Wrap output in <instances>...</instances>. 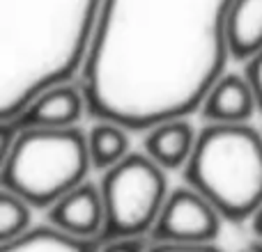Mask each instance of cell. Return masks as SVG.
<instances>
[{"instance_id":"cell-1","label":"cell","mask_w":262,"mask_h":252,"mask_svg":"<svg viewBox=\"0 0 262 252\" xmlns=\"http://www.w3.org/2000/svg\"><path fill=\"white\" fill-rule=\"evenodd\" d=\"M235 0H104L81 71L90 113L147 131L200 110L226 73Z\"/></svg>"},{"instance_id":"cell-2","label":"cell","mask_w":262,"mask_h":252,"mask_svg":"<svg viewBox=\"0 0 262 252\" xmlns=\"http://www.w3.org/2000/svg\"><path fill=\"white\" fill-rule=\"evenodd\" d=\"M104 0H0V122L83 71Z\"/></svg>"},{"instance_id":"cell-3","label":"cell","mask_w":262,"mask_h":252,"mask_svg":"<svg viewBox=\"0 0 262 252\" xmlns=\"http://www.w3.org/2000/svg\"><path fill=\"white\" fill-rule=\"evenodd\" d=\"M88 135L74 129H16L0 122V186L49 209L88 181Z\"/></svg>"},{"instance_id":"cell-4","label":"cell","mask_w":262,"mask_h":252,"mask_svg":"<svg viewBox=\"0 0 262 252\" xmlns=\"http://www.w3.org/2000/svg\"><path fill=\"white\" fill-rule=\"evenodd\" d=\"M184 177L226 220H251L262 204V135L249 124H207Z\"/></svg>"},{"instance_id":"cell-5","label":"cell","mask_w":262,"mask_h":252,"mask_svg":"<svg viewBox=\"0 0 262 252\" xmlns=\"http://www.w3.org/2000/svg\"><path fill=\"white\" fill-rule=\"evenodd\" d=\"M106 225L101 241L149 239L152 227L168 199L166 170L147 154H129L101 177Z\"/></svg>"},{"instance_id":"cell-6","label":"cell","mask_w":262,"mask_h":252,"mask_svg":"<svg viewBox=\"0 0 262 252\" xmlns=\"http://www.w3.org/2000/svg\"><path fill=\"white\" fill-rule=\"evenodd\" d=\"M226 218L191 186L168 193V199L152 227L154 243H216Z\"/></svg>"},{"instance_id":"cell-7","label":"cell","mask_w":262,"mask_h":252,"mask_svg":"<svg viewBox=\"0 0 262 252\" xmlns=\"http://www.w3.org/2000/svg\"><path fill=\"white\" fill-rule=\"evenodd\" d=\"M85 110H90V106L83 85L67 81L39 92L7 124L16 129H74Z\"/></svg>"},{"instance_id":"cell-8","label":"cell","mask_w":262,"mask_h":252,"mask_svg":"<svg viewBox=\"0 0 262 252\" xmlns=\"http://www.w3.org/2000/svg\"><path fill=\"white\" fill-rule=\"evenodd\" d=\"M49 225L67 232L78 239L101 241L106 225V209L101 188L90 181H83L74 190L58 199L53 207L46 209Z\"/></svg>"},{"instance_id":"cell-9","label":"cell","mask_w":262,"mask_h":252,"mask_svg":"<svg viewBox=\"0 0 262 252\" xmlns=\"http://www.w3.org/2000/svg\"><path fill=\"white\" fill-rule=\"evenodd\" d=\"M255 110H260L258 96L246 73L219 76L200 104V115L207 124H249Z\"/></svg>"},{"instance_id":"cell-10","label":"cell","mask_w":262,"mask_h":252,"mask_svg":"<svg viewBox=\"0 0 262 252\" xmlns=\"http://www.w3.org/2000/svg\"><path fill=\"white\" fill-rule=\"evenodd\" d=\"M198 133L186 117H170L145 131L143 149L163 170H184L195 149Z\"/></svg>"},{"instance_id":"cell-11","label":"cell","mask_w":262,"mask_h":252,"mask_svg":"<svg viewBox=\"0 0 262 252\" xmlns=\"http://www.w3.org/2000/svg\"><path fill=\"white\" fill-rule=\"evenodd\" d=\"M228 55L251 62L262 53V0H235L226 16Z\"/></svg>"},{"instance_id":"cell-12","label":"cell","mask_w":262,"mask_h":252,"mask_svg":"<svg viewBox=\"0 0 262 252\" xmlns=\"http://www.w3.org/2000/svg\"><path fill=\"white\" fill-rule=\"evenodd\" d=\"M101 241L78 239L53 225L32 227L23 236L0 243V252H99Z\"/></svg>"},{"instance_id":"cell-13","label":"cell","mask_w":262,"mask_h":252,"mask_svg":"<svg viewBox=\"0 0 262 252\" xmlns=\"http://www.w3.org/2000/svg\"><path fill=\"white\" fill-rule=\"evenodd\" d=\"M127 126L113 119H99L88 135L92 170L106 172L129 156V133Z\"/></svg>"},{"instance_id":"cell-14","label":"cell","mask_w":262,"mask_h":252,"mask_svg":"<svg viewBox=\"0 0 262 252\" xmlns=\"http://www.w3.org/2000/svg\"><path fill=\"white\" fill-rule=\"evenodd\" d=\"M32 204L21 195L7 188H0V243L23 236L32 230Z\"/></svg>"},{"instance_id":"cell-15","label":"cell","mask_w":262,"mask_h":252,"mask_svg":"<svg viewBox=\"0 0 262 252\" xmlns=\"http://www.w3.org/2000/svg\"><path fill=\"white\" fill-rule=\"evenodd\" d=\"M147 252H223L216 243H154L149 241Z\"/></svg>"},{"instance_id":"cell-16","label":"cell","mask_w":262,"mask_h":252,"mask_svg":"<svg viewBox=\"0 0 262 252\" xmlns=\"http://www.w3.org/2000/svg\"><path fill=\"white\" fill-rule=\"evenodd\" d=\"M147 239H113L101 241L99 252H147Z\"/></svg>"},{"instance_id":"cell-17","label":"cell","mask_w":262,"mask_h":252,"mask_svg":"<svg viewBox=\"0 0 262 252\" xmlns=\"http://www.w3.org/2000/svg\"><path fill=\"white\" fill-rule=\"evenodd\" d=\"M246 78H249V83L253 85V92L255 96H258V108L262 113V53L255 55L251 62H246Z\"/></svg>"},{"instance_id":"cell-18","label":"cell","mask_w":262,"mask_h":252,"mask_svg":"<svg viewBox=\"0 0 262 252\" xmlns=\"http://www.w3.org/2000/svg\"><path fill=\"white\" fill-rule=\"evenodd\" d=\"M251 232L258 241H262V204L258 207V211L251 216Z\"/></svg>"},{"instance_id":"cell-19","label":"cell","mask_w":262,"mask_h":252,"mask_svg":"<svg viewBox=\"0 0 262 252\" xmlns=\"http://www.w3.org/2000/svg\"><path fill=\"white\" fill-rule=\"evenodd\" d=\"M253 250H255V252H262V241H258V243L253 245Z\"/></svg>"},{"instance_id":"cell-20","label":"cell","mask_w":262,"mask_h":252,"mask_svg":"<svg viewBox=\"0 0 262 252\" xmlns=\"http://www.w3.org/2000/svg\"><path fill=\"white\" fill-rule=\"evenodd\" d=\"M244 252H255V250H253V248H251V250H244Z\"/></svg>"}]
</instances>
